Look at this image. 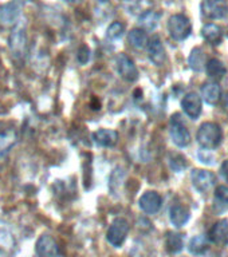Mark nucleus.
<instances>
[{
    "label": "nucleus",
    "mask_w": 228,
    "mask_h": 257,
    "mask_svg": "<svg viewBox=\"0 0 228 257\" xmlns=\"http://www.w3.org/2000/svg\"><path fill=\"white\" fill-rule=\"evenodd\" d=\"M221 133L220 126L215 122H204L197 130V142L201 148L204 149H215L217 148L221 142Z\"/></svg>",
    "instance_id": "f257e3e1"
},
{
    "label": "nucleus",
    "mask_w": 228,
    "mask_h": 257,
    "mask_svg": "<svg viewBox=\"0 0 228 257\" xmlns=\"http://www.w3.org/2000/svg\"><path fill=\"white\" fill-rule=\"evenodd\" d=\"M129 229L130 226H129L128 220L124 217H117L109 226L108 232H106V240L114 248H120L126 240Z\"/></svg>",
    "instance_id": "f03ea898"
},
{
    "label": "nucleus",
    "mask_w": 228,
    "mask_h": 257,
    "mask_svg": "<svg viewBox=\"0 0 228 257\" xmlns=\"http://www.w3.org/2000/svg\"><path fill=\"white\" fill-rule=\"evenodd\" d=\"M191 31H192V24H191V20L185 15L176 14V15H172L169 18L168 32L175 40L180 42V40L187 39Z\"/></svg>",
    "instance_id": "7ed1b4c3"
},
{
    "label": "nucleus",
    "mask_w": 228,
    "mask_h": 257,
    "mask_svg": "<svg viewBox=\"0 0 228 257\" xmlns=\"http://www.w3.org/2000/svg\"><path fill=\"white\" fill-rule=\"evenodd\" d=\"M8 46L15 58H23L27 50V35H26V27L23 24H16L15 28L12 30L10 39H8Z\"/></svg>",
    "instance_id": "20e7f679"
},
{
    "label": "nucleus",
    "mask_w": 228,
    "mask_h": 257,
    "mask_svg": "<svg viewBox=\"0 0 228 257\" xmlns=\"http://www.w3.org/2000/svg\"><path fill=\"white\" fill-rule=\"evenodd\" d=\"M169 133H171V138H172L173 144L179 146V148H185L191 142V134H189L188 128L185 127L184 122L181 120L179 114L172 115Z\"/></svg>",
    "instance_id": "39448f33"
},
{
    "label": "nucleus",
    "mask_w": 228,
    "mask_h": 257,
    "mask_svg": "<svg viewBox=\"0 0 228 257\" xmlns=\"http://www.w3.org/2000/svg\"><path fill=\"white\" fill-rule=\"evenodd\" d=\"M35 252L38 257H58L59 256V246L54 237L47 233H43L36 240Z\"/></svg>",
    "instance_id": "423d86ee"
},
{
    "label": "nucleus",
    "mask_w": 228,
    "mask_h": 257,
    "mask_svg": "<svg viewBox=\"0 0 228 257\" xmlns=\"http://www.w3.org/2000/svg\"><path fill=\"white\" fill-rule=\"evenodd\" d=\"M117 71L120 76L126 82H136L138 79V70L136 64L126 54H120L117 56Z\"/></svg>",
    "instance_id": "0eeeda50"
},
{
    "label": "nucleus",
    "mask_w": 228,
    "mask_h": 257,
    "mask_svg": "<svg viewBox=\"0 0 228 257\" xmlns=\"http://www.w3.org/2000/svg\"><path fill=\"white\" fill-rule=\"evenodd\" d=\"M24 6V0H11L0 7V22L6 26L15 24L20 16L22 8Z\"/></svg>",
    "instance_id": "6e6552de"
},
{
    "label": "nucleus",
    "mask_w": 228,
    "mask_h": 257,
    "mask_svg": "<svg viewBox=\"0 0 228 257\" xmlns=\"http://www.w3.org/2000/svg\"><path fill=\"white\" fill-rule=\"evenodd\" d=\"M201 11L208 19H221L228 14L227 0H204Z\"/></svg>",
    "instance_id": "1a4fd4ad"
},
{
    "label": "nucleus",
    "mask_w": 228,
    "mask_h": 257,
    "mask_svg": "<svg viewBox=\"0 0 228 257\" xmlns=\"http://www.w3.org/2000/svg\"><path fill=\"white\" fill-rule=\"evenodd\" d=\"M191 180H192L193 186L201 193L208 192L209 189L212 188L215 182H216L215 174L212 172L201 170V169L193 170L192 174H191Z\"/></svg>",
    "instance_id": "9d476101"
},
{
    "label": "nucleus",
    "mask_w": 228,
    "mask_h": 257,
    "mask_svg": "<svg viewBox=\"0 0 228 257\" xmlns=\"http://www.w3.org/2000/svg\"><path fill=\"white\" fill-rule=\"evenodd\" d=\"M161 204H163V198L159 193L153 192V190L145 192L138 200L141 210L146 214H156L160 210Z\"/></svg>",
    "instance_id": "9b49d317"
},
{
    "label": "nucleus",
    "mask_w": 228,
    "mask_h": 257,
    "mask_svg": "<svg viewBox=\"0 0 228 257\" xmlns=\"http://www.w3.org/2000/svg\"><path fill=\"white\" fill-rule=\"evenodd\" d=\"M181 107L191 119H197L201 114V98L196 92H188L181 100Z\"/></svg>",
    "instance_id": "f8f14e48"
},
{
    "label": "nucleus",
    "mask_w": 228,
    "mask_h": 257,
    "mask_svg": "<svg viewBox=\"0 0 228 257\" xmlns=\"http://www.w3.org/2000/svg\"><path fill=\"white\" fill-rule=\"evenodd\" d=\"M146 47H148L149 59L152 60V63L156 64V66H163L167 60V54H165V48L161 43L160 38L153 36L152 39L149 40Z\"/></svg>",
    "instance_id": "ddd939ff"
},
{
    "label": "nucleus",
    "mask_w": 228,
    "mask_h": 257,
    "mask_svg": "<svg viewBox=\"0 0 228 257\" xmlns=\"http://www.w3.org/2000/svg\"><path fill=\"white\" fill-rule=\"evenodd\" d=\"M209 240L212 241L213 244L216 245H224L228 244V220H220L215 222L211 230H209Z\"/></svg>",
    "instance_id": "4468645a"
},
{
    "label": "nucleus",
    "mask_w": 228,
    "mask_h": 257,
    "mask_svg": "<svg viewBox=\"0 0 228 257\" xmlns=\"http://www.w3.org/2000/svg\"><path fill=\"white\" fill-rule=\"evenodd\" d=\"M93 140L98 146L102 148H113L118 141V133L110 128H100L93 133Z\"/></svg>",
    "instance_id": "2eb2a0df"
},
{
    "label": "nucleus",
    "mask_w": 228,
    "mask_h": 257,
    "mask_svg": "<svg viewBox=\"0 0 228 257\" xmlns=\"http://www.w3.org/2000/svg\"><path fill=\"white\" fill-rule=\"evenodd\" d=\"M18 142V136L15 130H6L0 133V161H4Z\"/></svg>",
    "instance_id": "dca6fc26"
},
{
    "label": "nucleus",
    "mask_w": 228,
    "mask_h": 257,
    "mask_svg": "<svg viewBox=\"0 0 228 257\" xmlns=\"http://www.w3.org/2000/svg\"><path fill=\"white\" fill-rule=\"evenodd\" d=\"M169 218L175 226H183L188 222L189 220V210L185 208L184 205L176 204L173 205L169 210Z\"/></svg>",
    "instance_id": "f3484780"
},
{
    "label": "nucleus",
    "mask_w": 228,
    "mask_h": 257,
    "mask_svg": "<svg viewBox=\"0 0 228 257\" xmlns=\"http://www.w3.org/2000/svg\"><path fill=\"white\" fill-rule=\"evenodd\" d=\"M201 96L208 104H216L220 100L221 90L220 86L216 82H209L205 83L201 88Z\"/></svg>",
    "instance_id": "a211bd4d"
},
{
    "label": "nucleus",
    "mask_w": 228,
    "mask_h": 257,
    "mask_svg": "<svg viewBox=\"0 0 228 257\" xmlns=\"http://www.w3.org/2000/svg\"><path fill=\"white\" fill-rule=\"evenodd\" d=\"M201 35H203V38H204L208 43L213 44V46L220 44L221 39H223L221 28L213 23L205 24L204 27H203V30H201Z\"/></svg>",
    "instance_id": "6ab92c4d"
},
{
    "label": "nucleus",
    "mask_w": 228,
    "mask_h": 257,
    "mask_svg": "<svg viewBox=\"0 0 228 257\" xmlns=\"http://www.w3.org/2000/svg\"><path fill=\"white\" fill-rule=\"evenodd\" d=\"M129 43L132 44L133 47L137 50H142L148 46L149 38L146 35V32L142 28H133L132 31L129 32Z\"/></svg>",
    "instance_id": "aec40b11"
},
{
    "label": "nucleus",
    "mask_w": 228,
    "mask_h": 257,
    "mask_svg": "<svg viewBox=\"0 0 228 257\" xmlns=\"http://www.w3.org/2000/svg\"><path fill=\"white\" fill-rule=\"evenodd\" d=\"M205 70L211 79L220 80L227 74V68L219 59H211L205 64Z\"/></svg>",
    "instance_id": "412c9836"
},
{
    "label": "nucleus",
    "mask_w": 228,
    "mask_h": 257,
    "mask_svg": "<svg viewBox=\"0 0 228 257\" xmlns=\"http://www.w3.org/2000/svg\"><path fill=\"white\" fill-rule=\"evenodd\" d=\"M189 67L192 68L193 71H201L204 70L205 64H207V60H205V54L203 52V50L199 47L193 48L192 52L189 54L188 58Z\"/></svg>",
    "instance_id": "4be33fe9"
},
{
    "label": "nucleus",
    "mask_w": 228,
    "mask_h": 257,
    "mask_svg": "<svg viewBox=\"0 0 228 257\" xmlns=\"http://www.w3.org/2000/svg\"><path fill=\"white\" fill-rule=\"evenodd\" d=\"M165 246L169 253H179L184 246V240L183 236L179 233L168 232L167 233V238H165Z\"/></svg>",
    "instance_id": "5701e85b"
},
{
    "label": "nucleus",
    "mask_w": 228,
    "mask_h": 257,
    "mask_svg": "<svg viewBox=\"0 0 228 257\" xmlns=\"http://www.w3.org/2000/svg\"><path fill=\"white\" fill-rule=\"evenodd\" d=\"M160 20V14L155 11H146L140 16V24L142 26V30H155Z\"/></svg>",
    "instance_id": "b1692460"
},
{
    "label": "nucleus",
    "mask_w": 228,
    "mask_h": 257,
    "mask_svg": "<svg viewBox=\"0 0 228 257\" xmlns=\"http://www.w3.org/2000/svg\"><path fill=\"white\" fill-rule=\"evenodd\" d=\"M189 252L193 254H201L208 249V238L204 236H195L189 241Z\"/></svg>",
    "instance_id": "393cba45"
},
{
    "label": "nucleus",
    "mask_w": 228,
    "mask_h": 257,
    "mask_svg": "<svg viewBox=\"0 0 228 257\" xmlns=\"http://www.w3.org/2000/svg\"><path fill=\"white\" fill-rule=\"evenodd\" d=\"M215 205L224 209L228 206V186L220 185L215 190Z\"/></svg>",
    "instance_id": "a878e982"
},
{
    "label": "nucleus",
    "mask_w": 228,
    "mask_h": 257,
    "mask_svg": "<svg viewBox=\"0 0 228 257\" xmlns=\"http://www.w3.org/2000/svg\"><path fill=\"white\" fill-rule=\"evenodd\" d=\"M124 32H125L124 24L120 23V22H114V23H112L110 26H109L108 34H106V35H108L109 39L117 40L124 35Z\"/></svg>",
    "instance_id": "bb28decb"
},
{
    "label": "nucleus",
    "mask_w": 228,
    "mask_h": 257,
    "mask_svg": "<svg viewBox=\"0 0 228 257\" xmlns=\"http://www.w3.org/2000/svg\"><path fill=\"white\" fill-rule=\"evenodd\" d=\"M169 165H171V168L173 170L181 172L183 169L187 168V161H185V158L181 154L175 153V154H171V157H169Z\"/></svg>",
    "instance_id": "cd10ccee"
},
{
    "label": "nucleus",
    "mask_w": 228,
    "mask_h": 257,
    "mask_svg": "<svg viewBox=\"0 0 228 257\" xmlns=\"http://www.w3.org/2000/svg\"><path fill=\"white\" fill-rule=\"evenodd\" d=\"M77 60H78L81 64H86L89 60H90V48H89L86 44H82V46L78 48Z\"/></svg>",
    "instance_id": "c85d7f7f"
},
{
    "label": "nucleus",
    "mask_w": 228,
    "mask_h": 257,
    "mask_svg": "<svg viewBox=\"0 0 228 257\" xmlns=\"http://www.w3.org/2000/svg\"><path fill=\"white\" fill-rule=\"evenodd\" d=\"M220 174L223 176V178H224V180L228 182V160H225L224 162H223V165H221Z\"/></svg>",
    "instance_id": "c756f323"
},
{
    "label": "nucleus",
    "mask_w": 228,
    "mask_h": 257,
    "mask_svg": "<svg viewBox=\"0 0 228 257\" xmlns=\"http://www.w3.org/2000/svg\"><path fill=\"white\" fill-rule=\"evenodd\" d=\"M72 3H81V2H84V0H70Z\"/></svg>",
    "instance_id": "7c9ffc66"
},
{
    "label": "nucleus",
    "mask_w": 228,
    "mask_h": 257,
    "mask_svg": "<svg viewBox=\"0 0 228 257\" xmlns=\"http://www.w3.org/2000/svg\"><path fill=\"white\" fill-rule=\"evenodd\" d=\"M100 3H106V2H109V0H98Z\"/></svg>",
    "instance_id": "2f4dec72"
}]
</instances>
